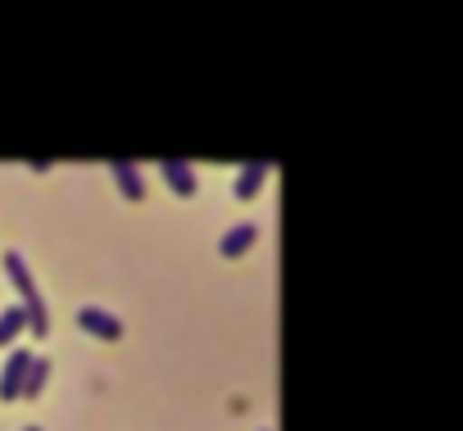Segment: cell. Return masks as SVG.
Wrapping results in <instances>:
<instances>
[{"label": "cell", "mask_w": 463, "mask_h": 431, "mask_svg": "<svg viewBox=\"0 0 463 431\" xmlns=\"http://www.w3.org/2000/svg\"><path fill=\"white\" fill-rule=\"evenodd\" d=\"M78 327H82L87 336H96V341H123V323H118L109 309H100V305L78 309Z\"/></svg>", "instance_id": "7a4b0ae2"}, {"label": "cell", "mask_w": 463, "mask_h": 431, "mask_svg": "<svg viewBox=\"0 0 463 431\" xmlns=\"http://www.w3.org/2000/svg\"><path fill=\"white\" fill-rule=\"evenodd\" d=\"M5 273H10V282H14V291L24 295V314H28V332H33V336H46V332H51V314H46V300H42V291H37V282H33V273H28V259H24L19 250H5Z\"/></svg>", "instance_id": "6da1fadb"}, {"label": "cell", "mask_w": 463, "mask_h": 431, "mask_svg": "<svg viewBox=\"0 0 463 431\" xmlns=\"http://www.w3.org/2000/svg\"><path fill=\"white\" fill-rule=\"evenodd\" d=\"M51 381V359H33L28 372H24V386H19V399H37Z\"/></svg>", "instance_id": "ba28073f"}, {"label": "cell", "mask_w": 463, "mask_h": 431, "mask_svg": "<svg viewBox=\"0 0 463 431\" xmlns=\"http://www.w3.org/2000/svg\"><path fill=\"white\" fill-rule=\"evenodd\" d=\"M159 173H164V182L173 186V195H182V200H191V195L200 191V177H195V168H191L186 159H164Z\"/></svg>", "instance_id": "277c9868"}, {"label": "cell", "mask_w": 463, "mask_h": 431, "mask_svg": "<svg viewBox=\"0 0 463 431\" xmlns=\"http://www.w3.org/2000/svg\"><path fill=\"white\" fill-rule=\"evenodd\" d=\"M19 332H28V314H24V305H5L0 309V345H14Z\"/></svg>", "instance_id": "9c48e42d"}, {"label": "cell", "mask_w": 463, "mask_h": 431, "mask_svg": "<svg viewBox=\"0 0 463 431\" xmlns=\"http://www.w3.org/2000/svg\"><path fill=\"white\" fill-rule=\"evenodd\" d=\"M255 241H260V228H255V223H237V228H227V232H222L218 255H222V259H241Z\"/></svg>", "instance_id": "8992f818"}, {"label": "cell", "mask_w": 463, "mask_h": 431, "mask_svg": "<svg viewBox=\"0 0 463 431\" xmlns=\"http://www.w3.org/2000/svg\"><path fill=\"white\" fill-rule=\"evenodd\" d=\"M109 173H114V182H118V195H123V200H132V204H141V200H146V182H141L137 164L114 159V164H109Z\"/></svg>", "instance_id": "52a82bcc"}, {"label": "cell", "mask_w": 463, "mask_h": 431, "mask_svg": "<svg viewBox=\"0 0 463 431\" xmlns=\"http://www.w3.org/2000/svg\"><path fill=\"white\" fill-rule=\"evenodd\" d=\"M24 431H42V426H24Z\"/></svg>", "instance_id": "30bf717a"}, {"label": "cell", "mask_w": 463, "mask_h": 431, "mask_svg": "<svg viewBox=\"0 0 463 431\" xmlns=\"http://www.w3.org/2000/svg\"><path fill=\"white\" fill-rule=\"evenodd\" d=\"M33 359H37L33 350H14L10 363L0 368V404H14V399H19V386H24V372H28Z\"/></svg>", "instance_id": "3957f363"}, {"label": "cell", "mask_w": 463, "mask_h": 431, "mask_svg": "<svg viewBox=\"0 0 463 431\" xmlns=\"http://www.w3.org/2000/svg\"><path fill=\"white\" fill-rule=\"evenodd\" d=\"M269 173H273V164H269V159H250V164L237 173V182H232V195H237V200H255V195H260V186L269 182Z\"/></svg>", "instance_id": "5b68a950"}]
</instances>
